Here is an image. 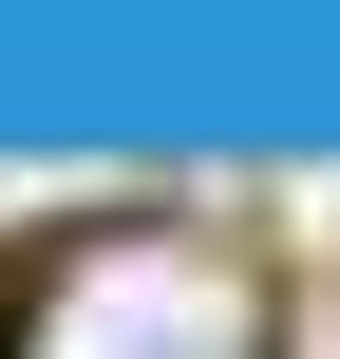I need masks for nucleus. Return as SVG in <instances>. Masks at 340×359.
<instances>
[{"mask_svg": "<svg viewBox=\"0 0 340 359\" xmlns=\"http://www.w3.org/2000/svg\"><path fill=\"white\" fill-rule=\"evenodd\" d=\"M0 359H265V265L227 227H95L38 265V303L0 322Z\"/></svg>", "mask_w": 340, "mask_h": 359, "instance_id": "f257e3e1", "label": "nucleus"}]
</instances>
